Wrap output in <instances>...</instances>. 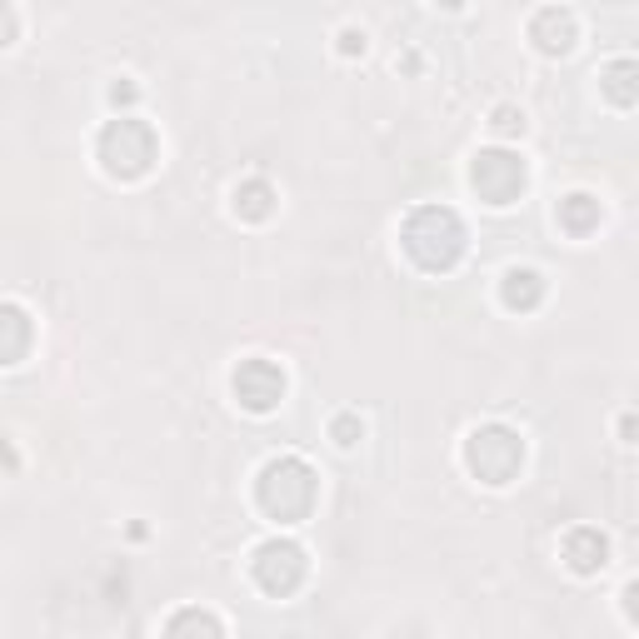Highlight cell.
Returning <instances> with one entry per match:
<instances>
[{"instance_id": "3957f363", "label": "cell", "mask_w": 639, "mask_h": 639, "mask_svg": "<svg viewBox=\"0 0 639 639\" xmlns=\"http://www.w3.org/2000/svg\"><path fill=\"white\" fill-rule=\"evenodd\" d=\"M95 155H100V166H106L110 180H141V176H150L155 155H160V141H155V131L145 120L120 116L100 131Z\"/></svg>"}, {"instance_id": "d6986e66", "label": "cell", "mask_w": 639, "mask_h": 639, "mask_svg": "<svg viewBox=\"0 0 639 639\" xmlns=\"http://www.w3.org/2000/svg\"><path fill=\"white\" fill-rule=\"evenodd\" d=\"M11 40H15V11L5 5V0H0V50L11 46Z\"/></svg>"}, {"instance_id": "e0dca14e", "label": "cell", "mask_w": 639, "mask_h": 639, "mask_svg": "<svg viewBox=\"0 0 639 639\" xmlns=\"http://www.w3.org/2000/svg\"><path fill=\"white\" fill-rule=\"evenodd\" d=\"M490 125H495V135H525V110L520 106H495Z\"/></svg>"}, {"instance_id": "7a4b0ae2", "label": "cell", "mask_w": 639, "mask_h": 639, "mask_svg": "<svg viewBox=\"0 0 639 639\" xmlns=\"http://www.w3.org/2000/svg\"><path fill=\"white\" fill-rule=\"evenodd\" d=\"M315 495H319V480L315 470H310L300 455H280V460H270L261 470V480H255V499H261V509L270 515V520L280 525H300L315 509Z\"/></svg>"}, {"instance_id": "2e32d148", "label": "cell", "mask_w": 639, "mask_h": 639, "mask_svg": "<svg viewBox=\"0 0 639 639\" xmlns=\"http://www.w3.org/2000/svg\"><path fill=\"white\" fill-rule=\"evenodd\" d=\"M360 435H365V425H360V414H355V410H340V414L330 420V439L340 445V450L360 445Z\"/></svg>"}, {"instance_id": "8992f818", "label": "cell", "mask_w": 639, "mask_h": 639, "mask_svg": "<svg viewBox=\"0 0 639 639\" xmlns=\"http://www.w3.org/2000/svg\"><path fill=\"white\" fill-rule=\"evenodd\" d=\"M250 575H255V584H261L265 594L285 600V594H296L300 584H305L310 559L296 540H265V545L255 550V559H250Z\"/></svg>"}, {"instance_id": "9a60e30c", "label": "cell", "mask_w": 639, "mask_h": 639, "mask_svg": "<svg viewBox=\"0 0 639 639\" xmlns=\"http://www.w3.org/2000/svg\"><path fill=\"white\" fill-rule=\"evenodd\" d=\"M185 629H201V635H226V625H220L215 615H205V610H180V615L166 625V635H185Z\"/></svg>"}, {"instance_id": "52a82bcc", "label": "cell", "mask_w": 639, "mask_h": 639, "mask_svg": "<svg viewBox=\"0 0 639 639\" xmlns=\"http://www.w3.org/2000/svg\"><path fill=\"white\" fill-rule=\"evenodd\" d=\"M230 390H236V400L245 405L250 414H270L275 405L285 400V370L275 365V360H265V355H250V360H240L236 365Z\"/></svg>"}, {"instance_id": "5bb4252c", "label": "cell", "mask_w": 639, "mask_h": 639, "mask_svg": "<svg viewBox=\"0 0 639 639\" xmlns=\"http://www.w3.org/2000/svg\"><path fill=\"white\" fill-rule=\"evenodd\" d=\"M559 230H569V236H590V230H600V201L584 195V190L565 195V201H559Z\"/></svg>"}, {"instance_id": "44dd1931", "label": "cell", "mask_w": 639, "mask_h": 639, "mask_svg": "<svg viewBox=\"0 0 639 639\" xmlns=\"http://www.w3.org/2000/svg\"><path fill=\"white\" fill-rule=\"evenodd\" d=\"M439 5H445V11H460V5H465V0H439Z\"/></svg>"}, {"instance_id": "7c38bea8", "label": "cell", "mask_w": 639, "mask_h": 639, "mask_svg": "<svg viewBox=\"0 0 639 639\" xmlns=\"http://www.w3.org/2000/svg\"><path fill=\"white\" fill-rule=\"evenodd\" d=\"M499 300H505L509 310H534L540 300H545V280H540V270H530V265H515V270H505V280H499Z\"/></svg>"}, {"instance_id": "4fadbf2b", "label": "cell", "mask_w": 639, "mask_h": 639, "mask_svg": "<svg viewBox=\"0 0 639 639\" xmlns=\"http://www.w3.org/2000/svg\"><path fill=\"white\" fill-rule=\"evenodd\" d=\"M600 85H604V95L615 100L619 110H629L639 100V65L629 56H619V60H610L600 71Z\"/></svg>"}, {"instance_id": "9c48e42d", "label": "cell", "mask_w": 639, "mask_h": 639, "mask_svg": "<svg viewBox=\"0 0 639 639\" xmlns=\"http://www.w3.org/2000/svg\"><path fill=\"white\" fill-rule=\"evenodd\" d=\"M575 36H580V25H575V15L559 11V5H545V11H534L530 21V40L540 56H569L575 50Z\"/></svg>"}, {"instance_id": "ba28073f", "label": "cell", "mask_w": 639, "mask_h": 639, "mask_svg": "<svg viewBox=\"0 0 639 639\" xmlns=\"http://www.w3.org/2000/svg\"><path fill=\"white\" fill-rule=\"evenodd\" d=\"M559 555H565V565L575 569V575H600V569L610 565V540H604V530H594V525H575V530L559 540Z\"/></svg>"}, {"instance_id": "277c9868", "label": "cell", "mask_w": 639, "mask_h": 639, "mask_svg": "<svg viewBox=\"0 0 639 639\" xmlns=\"http://www.w3.org/2000/svg\"><path fill=\"white\" fill-rule=\"evenodd\" d=\"M525 465V439L509 425H480L465 439V470L480 485H509Z\"/></svg>"}, {"instance_id": "5b68a950", "label": "cell", "mask_w": 639, "mask_h": 639, "mask_svg": "<svg viewBox=\"0 0 639 639\" xmlns=\"http://www.w3.org/2000/svg\"><path fill=\"white\" fill-rule=\"evenodd\" d=\"M525 160L515 150H505V145H490V150H480L470 160V185L474 195L485 205H515L525 195Z\"/></svg>"}, {"instance_id": "30bf717a", "label": "cell", "mask_w": 639, "mask_h": 639, "mask_svg": "<svg viewBox=\"0 0 639 639\" xmlns=\"http://www.w3.org/2000/svg\"><path fill=\"white\" fill-rule=\"evenodd\" d=\"M31 340H36V325L21 305L0 300V365H21L31 355Z\"/></svg>"}, {"instance_id": "8fae6325", "label": "cell", "mask_w": 639, "mask_h": 639, "mask_svg": "<svg viewBox=\"0 0 639 639\" xmlns=\"http://www.w3.org/2000/svg\"><path fill=\"white\" fill-rule=\"evenodd\" d=\"M275 201H280V195H275V185L270 180H240L236 185V195H230V205H236V215L240 220H250V226H261V220H270L275 215Z\"/></svg>"}, {"instance_id": "6da1fadb", "label": "cell", "mask_w": 639, "mask_h": 639, "mask_svg": "<svg viewBox=\"0 0 639 639\" xmlns=\"http://www.w3.org/2000/svg\"><path fill=\"white\" fill-rule=\"evenodd\" d=\"M400 245L425 275H450L455 265L465 261L470 236H465V220L450 205H420V210H410V220H405Z\"/></svg>"}, {"instance_id": "ffe728a7", "label": "cell", "mask_w": 639, "mask_h": 639, "mask_svg": "<svg viewBox=\"0 0 639 639\" xmlns=\"http://www.w3.org/2000/svg\"><path fill=\"white\" fill-rule=\"evenodd\" d=\"M110 106H135V85L131 81H116V85H110Z\"/></svg>"}, {"instance_id": "ac0fdd59", "label": "cell", "mask_w": 639, "mask_h": 639, "mask_svg": "<svg viewBox=\"0 0 639 639\" xmlns=\"http://www.w3.org/2000/svg\"><path fill=\"white\" fill-rule=\"evenodd\" d=\"M340 56H365V31L345 25V31H340Z\"/></svg>"}]
</instances>
